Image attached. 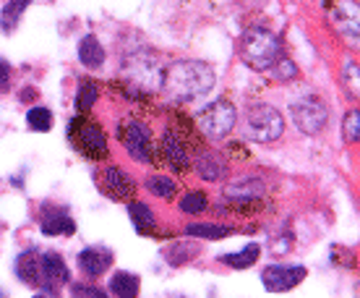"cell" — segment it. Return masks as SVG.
I'll use <instances>...</instances> for the list:
<instances>
[{
	"label": "cell",
	"instance_id": "obj_32",
	"mask_svg": "<svg viewBox=\"0 0 360 298\" xmlns=\"http://www.w3.org/2000/svg\"><path fill=\"white\" fill-rule=\"evenodd\" d=\"M71 298H108V293L102 288H94V285H73L71 288Z\"/></svg>",
	"mask_w": 360,
	"mask_h": 298
},
{
	"label": "cell",
	"instance_id": "obj_18",
	"mask_svg": "<svg viewBox=\"0 0 360 298\" xmlns=\"http://www.w3.org/2000/svg\"><path fill=\"white\" fill-rule=\"evenodd\" d=\"M79 58H82V63L89 66V68H99V66L105 63V50H102L97 37L94 35L82 37V42H79Z\"/></svg>",
	"mask_w": 360,
	"mask_h": 298
},
{
	"label": "cell",
	"instance_id": "obj_27",
	"mask_svg": "<svg viewBox=\"0 0 360 298\" xmlns=\"http://www.w3.org/2000/svg\"><path fill=\"white\" fill-rule=\"evenodd\" d=\"M146 189L152 191L154 197H160V199H172L175 194H178V186H175V181H172V178H167V175H152V178L146 181Z\"/></svg>",
	"mask_w": 360,
	"mask_h": 298
},
{
	"label": "cell",
	"instance_id": "obj_21",
	"mask_svg": "<svg viewBox=\"0 0 360 298\" xmlns=\"http://www.w3.org/2000/svg\"><path fill=\"white\" fill-rule=\"evenodd\" d=\"M196 170L204 181H219V178L225 175V163H222L219 157H214V154L207 152L196 160Z\"/></svg>",
	"mask_w": 360,
	"mask_h": 298
},
{
	"label": "cell",
	"instance_id": "obj_6",
	"mask_svg": "<svg viewBox=\"0 0 360 298\" xmlns=\"http://www.w3.org/2000/svg\"><path fill=\"white\" fill-rule=\"evenodd\" d=\"M306 280V267L303 264H271L262 272V285L269 293H285Z\"/></svg>",
	"mask_w": 360,
	"mask_h": 298
},
{
	"label": "cell",
	"instance_id": "obj_31",
	"mask_svg": "<svg viewBox=\"0 0 360 298\" xmlns=\"http://www.w3.org/2000/svg\"><path fill=\"white\" fill-rule=\"evenodd\" d=\"M342 79H345V87H347V92H350L352 97H358V63L345 66Z\"/></svg>",
	"mask_w": 360,
	"mask_h": 298
},
{
	"label": "cell",
	"instance_id": "obj_33",
	"mask_svg": "<svg viewBox=\"0 0 360 298\" xmlns=\"http://www.w3.org/2000/svg\"><path fill=\"white\" fill-rule=\"evenodd\" d=\"M11 84V66L6 61H0V92H6Z\"/></svg>",
	"mask_w": 360,
	"mask_h": 298
},
{
	"label": "cell",
	"instance_id": "obj_16",
	"mask_svg": "<svg viewBox=\"0 0 360 298\" xmlns=\"http://www.w3.org/2000/svg\"><path fill=\"white\" fill-rule=\"evenodd\" d=\"M42 233L45 235H73L76 223L65 212H45L42 217Z\"/></svg>",
	"mask_w": 360,
	"mask_h": 298
},
{
	"label": "cell",
	"instance_id": "obj_29",
	"mask_svg": "<svg viewBox=\"0 0 360 298\" xmlns=\"http://www.w3.org/2000/svg\"><path fill=\"white\" fill-rule=\"evenodd\" d=\"M358 123H360L358 110L347 113V118H345V139H347L350 144H358Z\"/></svg>",
	"mask_w": 360,
	"mask_h": 298
},
{
	"label": "cell",
	"instance_id": "obj_5",
	"mask_svg": "<svg viewBox=\"0 0 360 298\" xmlns=\"http://www.w3.org/2000/svg\"><path fill=\"white\" fill-rule=\"evenodd\" d=\"M198 134L209 136V139H222L235 128L238 123V110L230 99H217L207 110H201L196 118Z\"/></svg>",
	"mask_w": 360,
	"mask_h": 298
},
{
	"label": "cell",
	"instance_id": "obj_15",
	"mask_svg": "<svg viewBox=\"0 0 360 298\" xmlns=\"http://www.w3.org/2000/svg\"><path fill=\"white\" fill-rule=\"evenodd\" d=\"M139 290H141V280L134 272H115L110 278V293L117 298H139Z\"/></svg>",
	"mask_w": 360,
	"mask_h": 298
},
{
	"label": "cell",
	"instance_id": "obj_4",
	"mask_svg": "<svg viewBox=\"0 0 360 298\" xmlns=\"http://www.w3.org/2000/svg\"><path fill=\"white\" fill-rule=\"evenodd\" d=\"M68 136H71L73 147L89 157V160H105L108 157V136L102 131L99 123H94L91 118H76L68 126Z\"/></svg>",
	"mask_w": 360,
	"mask_h": 298
},
{
	"label": "cell",
	"instance_id": "obj_8",
	"mask_svg": "<svg viewBox=\"0 0 360 298\" xmlns=\"http://www.w3.org/2000/svg\"><path fill=\"white\" fill-rule=\"evenodd\" d=\"M120 142L136 163H149L152 160V134L144 123L131 120L126 126H120Z\"/></svg>",
	"mask_w": 360,
	"mask_h": 298
},
{
	"label": "cell",
	"instance_id": "obj_2",
	"mask_svg": "<svg viewBox=\"0 0 360 298\" xmlns=\"http://www.w3.org/2000/svg\"><path fill=\"white\" fill-rule=\"evenodd\" d=\"M243 58L253 71H271L282 58V45L274 32L264 27H251L243 35Z\"/></svg>",
	"mask_w": 360,
	"mask_h": 298
},
{
	"label": "cell",
	"instance_id": "obj_12",
	"mask_svg": "<svg viewBox=\"0 0 360 298\" xmlns=\"http://www.w3.org/2000/svg\"><path fill=\"white\" fill-rule=\"evenodd\" d=\"M160 152H162L165 163L170 165L172 170L186 173L191 168L188 149H186V147H183V142H180V139H175L170 131H165V134H162V149H160Z\"/></svg>",
	"mask_w": 360,
	"mask_h": 298
},
{
	"label": "cell",
	"instance_id": "obj_13",
	"mask_svg": "<svg viewBox=\"0 0 360 298\" xmlns=\"http://www.w3.org/2000/svg\"><path fill=\"white\" fill-rule=\"evenodd\" d=\"M332 21L337 32H342L352 45H358V8H355V3H342L334 11Z\"/></svg>",
	"mask_w": 360,
	"mask_h": 298
},
{
	"label": "cell",
	"instance_id": "obj_9",
	"mask_svg": "<svg viewBox=\"0 0 360 298\" xmlns=\"http://www.w3.org/2000/svg\"><path fill=\"white\" fill-rule=\"evenodd\" d=\"M68 283H71V272L63 256L58 252L39 254V285H45L47 290H58Z\"/></svg>",
	"mask_w": 360,
	"mask_h": 298
},
{
	"label": "cell",
	"instance_id": "obj_1",
	"mask_svg": "<svg viewBox=\"0 0 360 298\" xmlns=\"http://www.w3.org/2000/svg\"><path fill=\"white\" fill-rule=\"evenodd\" d=\"M165 94L175 102H191V99L204 97L214 87V71L207 63L198 61H180L172 63L167 71H162Z\"/></svg>",
	"mask_w": 360,
	"mask_h": 298
},
{
	"label": "cell",
	"instance_id": "obj_25",
	"mask_svg": "<svg viewBox=\"0 0 360 298\" xmlns=\"http://www.w3.org/2000/svg\"><path fill=\"white\" fill-rule=\"evenodd\" d=\"M222 212H233V215H256L264 209V201L259 199H227V204H222Z\"/></svg>",
	"mask_w": 360,
	"mask_h": 298
},
{
	"label": "cell",
	"instance_id": "obj_17",
	"mask_svg": "<svg viewBox=\"0 0 360 298\" xmlns=\"http://www.w3.org/2000/svg\"><path fill=\"white\" fill-rule=\"evenodd\" d=\"M128 217H131V223L136 225V230L141 235H149L157 228V220H154V212L146 207L144 201H128Z\"/></svg>",
	"mask_w": 360,
	"mask_h": 298
},
{
	"label": "cell",
	"instance_id": "obj_23",
	"mask_svg": "<svg viewBox=\"0 0 360 298\" xmlns=\"http://www.w3.org/2000/svg\"><path fill=\"white\" fill-rule=\"evenodd\" d=\"M227 199H259L264 194V183L251 178V181H240V183H230L227 186Z\"/></svg>",
	"mask_w": 360,
	"mask_h": 298
},
{
	"label": "cell",
	"instance_id": "obj_28",
	"mask_svg": "<svg viewBox=\"0 0 360 298\" xmlns=\"http://www.w3.org/2000/svg\"><path fill=\"white\" fill-rule=\"evenodd\" d=\"M27 123H29V128L47 134V131L53 128V113L47 108H42V105H37V108H32L27 113Z\"/></svg>",
	"mask_w": 360,
	"mask_h": 298
},
{
	"label": "cell",
	"instance_id": "obj_14",
	"mask_svg": "<svg viewBox=\"0 0 360 298\" xmlns=\"http://www.w3.org/2000/svg\"><path fill=\"white\" fill-rule=\"evenodd\" d=\"M16 278L24 285H39V254L37 252H24L18 254L16 259Z\"/></svg>",
	"mask_w": 360,
	"mask_h": 298
},
{
	"label": "cell",
	"instance_id": "obj_19",
	"mask_svg": "<svg viewBox=\"0 0 360 298\" xmlns=\"http://www.w3.org/2000/svg\"><path fill=\"white\" fill-rule=\"evenodd\" d=\"M259 256H262V246L251 244V246H245V249H240V252L225 254L222 262H225L227 267H233V270H248V267H253V264L259 262Z\"/></svg>",
	"mask_w": 360,
	"mask_h": 298
},
{
	"label": "cell",
	"instance_id": "obj_24",
	"mask_svg": "<svg viewBox=\"0 0 360 298\" xmlns=\"http://www.w3.org/2000/svg\"><path fill=\"white\" fill-rule=\"evenodd\" d=\"M99 97V84L94 82V79H84L82 84H79V92H76V110L79 113H86V110L97 102Z\"/></svg>",
	"mask_w": 360,
	"mask_h": 298
},
{
	"label": "cell",
	"instance_id": "obj_7",
	"mask_svg": "<svg viewBox=\"0 0 360 298\" xmlns=\"http://www.w3.org/2000/svg\"><path fill=\"white\" fill-rule=\"evenodd\" d=\"M292 118H295V123L300 131L319 134V131L326 126L329 113H326V105L319 97H303L292 105Z\"/></svg>",
	"mask_w": 360,
	"mask_h": 298
},
{
	"label": "cell",
	"instance_id": "obj_26",
	"mask_svg": "<svg viewBox=\"0 0 360 298\" xmlns=\"http://www.w3.org/2000/svg\"><path fill=\"white\" fill-rule=\"evenodd\" d=\"M207 207H209V199L204 191H188L186 197L180 199V209L186 215H201V212H207Z\"/></svg>",
	"mask_w": 360,
	"mask_h": 298
},
{
	"label": "cell",
	"instance_id": "obj_3",
	"mask_svg": "<svg viewBox=\"0 0 360 298\" xmlns=\"http://www.w3.org/2000/svg\"><path fill=\"white\" fill-rule=\"evenodd\" d=\"M285 131V118L279 116L277 108L271 105H253L245 110L243 118V134L251 142L266 144V142H277Z\"/></svg>",
	"mask_w": 360,
	"mask_h": 298
},
{
	"label": "cell",
	"instance_id": "obj_30",
	"mask_svg": "<svg viewBox=\"0 0 360 298\" xmlns=\"http://www.w3.org/2000/svg\"><path fill=\"white\" fill-rule=\"evenodd\" d=\"M271 71H274V76H277V79H295V76H297L295 63H292V61H288L285 55H282L277 63H274V68H271Z\"/></svg>",
	"mask_w": 360,
	"mask_h": 298
},
{
	"label": "cell",
	"instance_id": "obj_34",
	"mask_svg": "<svg viewBox=\"0 0 360 298\" xmlns=\"http://www.w3.org/2000/svg\"><path fill=\"white\" fill-rule=\"evenodd\" d=\"M34 298H45V296H42V293H37V296Z\"/></svg>",
	"mask_w": 360,
	"mask_h": 298
},
{
	"label": "cell",
	"instance_id": "obj_10",
	"mask_svg": "<svg viewBox=\"0 0 360 298\" xmlns=\"http://www.w3.org/2000/svg\"><path fill=\"white\" fill-rule=\"evenodd\" d=\"M102 189L108 191V197L117 199V201H134L136 197V183L131 175L120 170V168H105L102 170Z\"/></svg>",
	"mask_w": 360,
	"mask_h": 298
},
{
	"label": "cell",
	"instance_id": "obj_22",
	"mask_svg": "<svg viewBox=\"0 0 360 298\" xmlns=\"http://www.w3.org/2000/svg\"><path fill=\"white\" fill-rule=\"evenodd\" d=\"M24 11H27V0H11V3H6L3 11H0V29L6 35H11L16 29L18 18L24 16Z\"/></svg>",
	"mask_w": 360,
	"mask_h": 298
},
{
	"label": "cell",
	"instance_id": "obj_20",
	"mask_svg": "<svg viewBox=\"0 0 360 298\" xmlns=\"http://www.w3.org/2000/svg\"><path fill=\"white\" fill-rule=\"evenodd\" d=\"M186 235H193V238H207V241H219V238L235 235V228L233 225H214V223H201V225L186 228Z\"/></svg>",
	"mask_w": 360,
	"mask_h": 298
},
{
	"label": "cell",
	"instance_id": "obj_11",
	"mask_svg": "<svg viewBox=\"0 0 360 298\" xmlns=\"http://www.w3.org/2000/svg\"><path fill=\"white\" fill-rule=\"evenodd\" d=\"M79 267H82L84 275L99 278L102 272H108L112 267V252L102 249V246H89V249L79 252Z\"/></svg>",
	"mask_w": 360,
	"mask_h": 298
}]
</instances>
